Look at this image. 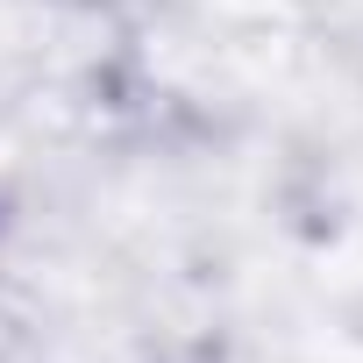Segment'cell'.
Segmentation results:
<instances>
[]
</instances>
